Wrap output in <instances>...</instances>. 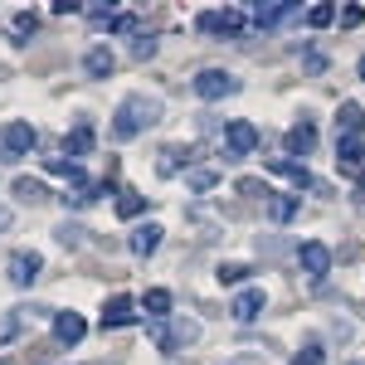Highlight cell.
I'll return each mask as SVG.
<instances>
[{
	"label": "cell",
	"instance_id": "1",
	"mask_svg": "<svg viewBox=\"0 0 365 365\" xmlns=\"http://www.w3.org/2000/svg\"><path fill=\"white\" fill-rule=\"evenodd\" d=\"M151 122H161V98H146V93H132V98H122L113 113V137L117 141H132L141 137Z\"/></svg>",
	"mask_w": 365,
	"mask_h": 365
},
{
	"label": "cell",
	"instance_id": "2",
	"mask_svg": "<svg viewBox=\"0 0 365 365\" xmlns=\"http://www.w3.org/2000/svg\"><path fill=\"white\" fill-rule=\"evenodd\" d=\"M146 336L156 341L161 351H180V346L200 341V322H190V317H166V322H151Z\"/></svg>",
	"mask_w": 365,
	"mask_h": 365
},
{
	"label": "cell",
	"instance_id": "3",
	"mask_svg": "<svg viewBox=\"0 0 365 365\" xmlns=\"http://www.w3.org/2000/svg\"><path fill=\"white\" fill-rule=\"evenodd\" d=\"M234 93H239V78L225 73V68L195 73V98H205V103H225V98H234Z\"/></svg>",
	"mask_w": 365,
	"mask_h": 365
},
{
	"label": "cell",
	"instance_id": "4",
	"mask_svg": "<svg viewBox=\"0 0 365 365\" xmlns=\"http://www.w3.org/2000/svg\"><path fill=\"white\" fill-rule=\"evenodd\" d=\"M244 25H249V20H244V10H229V5H225V10H205V15L195 20L200 34H229V39H239Z\"/></svg>",
	"mask_w": 365,
	"mask_h": 365
},
{
	"label": "cell",
	"instance_id": "5",
	"mask_svg": "<svg viewBox=\"0 0 365 365\" xmlns=\"http://www.w3.org/2000/svg\"><path fill=\"white\" fill-rule=\"evenodd\" d=\"M34 141H39V132H34L29 122H10V127L0 132V151H5V161H20V156L34 151Z\"/></svg>",
	"mask_w": 365,
	"mask_h": 365
},
{
	"label": "cell",
	"instance_id": "6",
	"mask_svg": "<svg viewBox=\"0 0 365 365\" xmlns=\"http://www.w3.org/2000/svg\"><path fill=\"white\" fill-rule=\"evenodd\" d=\"M253 151H258V127L244 122V117H239V122H229V127H225V156L239 161V156H253Z\"/></svg>",
	"mask_w": 365,
	"mask_h": 365
},
{
	"label": "cell",
	"instance_id": "7",
	"mask_svg": "<svg viewBox=\"0 0 365 365\" xmlns=\"http://www.w3.org/2000/svg\"><path fill=\"white\" fill-rule=\"evenodd\" d=\"M39 273H44V258H39V253L34 249H20V253H10V263H5V278L15 282V287H29V282L39 278Z\"/></svg>",
	"mask_w": 365,
	"mask_h": 365
},
{
	"label": "cell",
	"instance_id": "8",
	"mask_svg": "<svg viewBox=\"0 0 365 365\" xmlns=\"http://www.w3.org/2000/svg\"><path fill=\"white\" fill-rule=\"evenodd\" d=\"M297 263H302V273H307L312 282H322L327 273H331V249H327V244H317V239H307V244L297 249Z\"/></svg>",
	"mask_w": 365,
	"mask_h": 365
},
{
	"label": "cell",
	"instance_id": "9",
	"mask_svg": "<svg viewBox=\"0 0 365 365\" xmlns=\"http://www.w3.org/2000/svg\"><path fill=\"white\" fill-rule=\"evenodd\" d=\"M268 170H273V175H282V180H292L297 190H322V185L312 180L307 161H292V156H268Z\"/></svg>",
	"mask_w": 365,
	"mask_h": 365
},
{
	"label": "cell",
	"instance_id": "10",
	"mask_svg": "<svg viewBox=\"0 0 365 365\" xmlns=\"http://www.w3.org/2000/svg\"><path fill=\"white\" fill-rule=\"evenodd\" d=\"M302 15V5L297 0H278V5H253V25L258 29H278L287 20H297Z\"/></svg>",
	"mask_w": 365,
	"mask_h": 365
},
{
	"label": "cell",
	"instance_id": "11",
	"mask_svg": "<svg viewBox=\"0 0 365 365\" xmlns=\"http://www.w3.org/2000/svg\"><path fill=\"white\" fill-rule=\"evenodd\" d=\"M263 307H268V297H263V287H244V292H239V297L229 302V317L249 327V322H258V317H263Z\"/></svg>",
	"mask_w": 365,
	"mask_h": 365
},
{
	"label": "cell",
	"instance_id": "12",
	"mask_svg": "<svg viewBox=\"0 0 365 365\" xmlns=\"http://www.w3.org/2000/svg\"><path fill=\"white\" fill-rule=\"evenodd\" d=\"M132 322H137V302H132V297H122V292H117V297H108V302H103V331L132 327Z\"/></svg>",
	"mask_w": 365,
	"mask_h": 365
},
{
	"label": "cell",
	"instance_id": "13",
	"mask_svg": "<svg viewBox=\"0 0 365 365\" xmlns=\"http://www.w3.org/2000/svg\"><path fill=\"white\" fill-rule=\"evenodd\" d=\"M361 166H365V137H351V141H336V170L341 175H361Z\"/></svg>",
	"mask_w": 365,
	"mask_h": 365
},
{
	"label": "cell",
	"instance_id": "14",
	"mask_svg": "<svg viewBox=\"0 0 365 365\" xmlns=\"http://www.w3.org/2000/svg\"><path fill=\"white\" fill-rule=\"evenodd\" d=\"M365 132V108L361 103H341L336 108V141H351Z\"/></svg>",
	"mask_w": 365,
	"mask_h": 365
},
{
	"label": "cell",
	"instance_id": "15",
	"mask_svg": "<svg viewBox=\"0 0 365 365\" xmlns=\"http://www.w3.org/2000/svg\"><path fill=\"white\" fill-rule=\"evenodd\" d=\"M113 68H117V54L108 49V44H93L83 54V73L88 78H113Z\"/></svg>",
	"mask_w": 365,
	"mask_h": 365
},
{
	"label": "cell",
	"instance_id": "16",
	"mask_svg": "<svg viewBox=\"0 0 365 365\" xmlns=\"http://www.w3.org/2000/svg\"><path fill=\"white\" fill-rule=\"evenodd\" d=\"M88 331V322L78 317V312H54V341H63V346H78Z\"/></svg>",
	"mask_w": 365,
	"mask_h": 365
},
{
	"label": "cell",
	"instance_id": "17",
	"mask_svg": "<svg viewBox=\"0 0 365 365\" xmlns=\"http://www.w3.org/2000/svg\"><path fill=\"white\" fill-rule=\"evenodd\" d=\"M312 146H317V127H312L307 117L292 122L287 127V156H312Z\"/></svg>",
	"mask_w": 365,
	"mask_h": 365
},
{
	"label": "cell",
	"instance_id": "18",
	"mask_svg": "<svg viewBox=\"0 0 365 365\" xmlns=\"http://www.w3.org/2000/svg\"><path fill=\"white\" fill-rule=\"evenodd\" d=\"M63 156H68L73 166H78V156H93V127H88V122H78V127L63 137Z\"/></svg>",
	"mask_w": 365,
	"mask_h": 365
},
{
	"label": "cell",
	"instance_id": "19",
	"mask_svg": "<svg viewBox=\"0 0 365 365\" xmlns=\"http://www.w3.org/2000/svg\"><path fill=\"white\" fill-rule=\"evenodd\" d=\"M161 234H166L161 225H137L127 244H132V253H137V258H146V253H156V249H161Z\"/></svg>",
	"mask_w": 365,
	"mask_h": 365
},
{
	"label": "cell",
	"instance_id": "20",
	"mask_svg": "<svg viewBox=\"0 0 365 365\" xmlns=\"http://www.w3.org/2000/svg\"><path fill=\"white\" fill-rule=\"evenodd\" d=\"M302 210V195H268V220L273 225H292Z\"/></svg>",
	"mask_w": 365,
	"mask_h": 365
},
{
	"label": "cell",
	"instance_id": "21",
	"mask_svg": "<svg viewBox=\"0 0 365 365\" xmlns=\"http://www.w3.org/2000/svg\"><path fill=\"white\" fill-rule=\"evenodd\" d=\"M190 156H195L190 146H166V151H161V161H156V170H161V175H175L180 166H190Z\"/></svg>",
	"mask_w": 365,
	"mask_h": 365
},
{
	"label": "cell",
	"instance_id": "22",
	"mask_svg": "<svg viewBox=\"0 0 365 365\" xmlns=\"http://www.w3.org/2000/svg\"><path fill=\"white\" fill-rule=\"evenodd\" d=\"M141 312H146L151 322H166V317H170V292H166V287H151L146 302H141Z\"/></svg>",
	"mask_w": 365,
	"mask_h": 365
},
{
	"label": "cell",
	"instance_id": "23",
	"mask_svg": "<svg viewBox=\"0 0 365 365\" xmlns=\"http://www.w3.org/2000/svg\"><path fill=\"white\" fill-rule=\"evenodd\" d=\"M15 195L25 200V205H39V200H49V190H44V180H34V175H20V180H15Z\"/></svg>",
	"mask_w": 365,
	"mask_h": 365
},
{
	"label": "cell",
	"instance_id": "24",
	"mask_svg": "<svg viewBox=\"0 0 365 365\" xmlns=\"http://www.w3.org/2000/svg\"><path fill=\"white\" fill-rule=\"evenodd\" d=\"M141 210H146V195H137V190H122V195H117V215H122V220H137Z\"/></svg>",
	"mask_w": 365,
	"mask_h": 365
},
{
	"label": "cell",
	"instance_id": "25",
	"mask_svg": "<svg viewBox=\"0 0 365 365\" xmlns=\"http://www.w3.org/2000/svg\"><path fill=\"white\" fill-rule=\"evenodd\" d=\"M215 185H220V175H215V170H185V190L205 195V190H215Z\"/></svg>",
	"mask_w": 365,
	"mask_h": 365
},
{
	"label": "cell",
	"instance_id": "26",
	"mask_svg": "<svg viewBox=\"0 0 365 365\" xmlns=\"http://www.w3.org/2000/svg\"><path fill=\"white\" fill-rule=\"evenodd\" d=\"M336 20V5H312L307 10V29H327Z\"/></svg>",
	"mask_w": 365,
	"mask_h": 365
},
{
	"label": "cell",
	"instance_id": "27",
	"mask_svg": "<svg viewBox=\"0 0 365 365\" xmlns=\"http://www.w3.org/2000/svg\"><path fill=\"white\" fill-rule=\"evenodd\" d=\"M249 273H253L249 263H220V282H225V287H234V282H244Z\"/></svg>",
	"mask_w": 365,
	"mask_h": 365
},
{
	"label": "cell",
	"instance_id": "28",
	"mask_svg": "<svg viewBox=\"0 0 365 365\" xmlns=\"http://www.w3.org/2000/svg\"><path fill=\"white\" fill-rule=\"evenodd\" d=\"M54 239L63 244V249H78V244H83V229H78V225H68V220H63V225L54 229Z\"/></svg>",
	"mask_w": 365,
	"mask_h": 365
},
{
	"label": "cell",
	"instance_id": "29",
	"mask_svg": "<svg viewBox=\"0 0 365 365\" xmlns=\"http://www.w3.org/2000/svg\"><path fill=\"white\" fill-rule=\"evenodd\" d=\"M141 20L132 15V10H117V20H113V34H137Z\"/></svg>",
	"mask_w": 365,
	"mask_h": 365
},
{
	"label": "cell",
	"instance_id": "30",
	"mask_svg": "<svg viewBox=\"0 0 365 365\" xmlns=\"http://www.w3.org/2000/svg\"><path fill=\"white\" fill-rule=\"evenodd\" d=\"M15 29H20V34H34V29H39V15H34V10H20V15H15Z\"/></svg>",
	"mask_w": 365,
	"mask_h": 365
},
{
	"label": "cell",
	"instance_id": "31",
	"mask_svg": "<svg viewBox=\"0 0 365 365\" xmlns=\"http://www.w3.org/2000/svg\"><path fill=\"white\" fill-rule=\"evenodd\" d=\"M132 54H137V58H151V54H156V39H151V34H137V44H132Z\"/></svg>",
	"mask_w": 365,
	"mask_h": 365
},
{
	"label": "cell",
	"instance_id": "32",
	"mask_svg": "<svg viewBox=\"0 0 365 365\" xmlns=\"http://www.w3.org/2000/svg\"><path fill=\"white\" fill-rule=\"evenodd\" d=\"M361 20H365V10H361V5H346V10H341V25H346V29H356Z\"/></svg>",
	"mask_w": 365,
	"mask_h": 365
},
{
	"label": "cell",
	"instance_id": "33",
	"mask_svg": "<svg viewBox=\"0 0 365 365\" xmlns=\"http://www.w3.org/2000/svg\"><path fill=\"white\" fill-rule=\"evenodd\" d=\"M78 10H83L78 0H54V15H78Z\"/></svg>",
	"mask_w": 365,
	"mask_h": 365
},
{
	"label": "cell",
	"instance_id": "34",
	"mask_svg": "<svg viewBox=\"0 0 365 365\" xmlns=\"http://www.w3.org/2000/svg\"><path fill=\"white\" fill-rule=\"evenodd\" d=\"M292 365H322V351H302V356H297Z\"/></svg>",
	"mask_w": 365,
	"mask_h": 365
},
{
	"label": "cell",
	"instance_id": "35",
	"mask_svg": "<svg viewBox=\"0 0 365 365\" xmlns=\"http://www.w3.org/2000/svg\"><path fill=\"white\" fill-rule=\"evenodd\" d=\"M10 225H15V210H10V205H0V234H5Z\"/></svg>",
	"mask_w": 365,
	"mask_h": 365
},
{
	"label": "cell",
	"instance_id": "36",
	"mask_svg": "<svg viewBox=\"0 0 365 365\" xmlns=\"http://www.w3.org/2000/svg\"><path fill=\"white\" fill-rule=\"evenodd\" d=\"M356 185H361V190H365V166H361V175H356Z\"/></svg>",
	"mask_w": 365,
	"mask_h": 365
},
{
	"label": "cell",
	"instance_id": "37",
	"mask_svg": "<svg viewBox=\"0 0 365 365\" xmlns=\"http://www.w3.org/2000/svg\"><path fill=\"white\" fill-rule=\"evenodd\" d=\"M361 78H365V58H361Z\"/></svg>",
	"mask_w": 365,
	"mask_h": 365
}]
</instances>
